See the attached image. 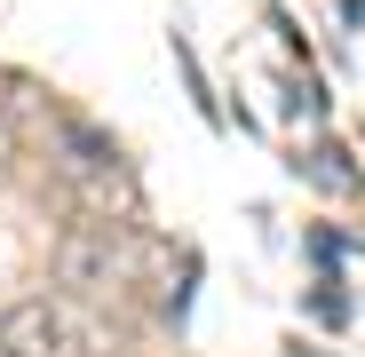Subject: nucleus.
Wrapping results in <instances>:
<instances>
[{"label": "nucleus", "instance_id": "nucleus-1", "mask_svg": "<svg viewBox=\"0 0 365 357\" xmlns=\"http://www.w3.org/2000/svg\"><path fill=\"white\" fill-rule=\"evenodd\" d=\"M135 254H143V247H135L128 222H111V214H80L64 238H56L48 270H56V286H64L72 302H111V294L128 286Z\"/></svg>", "mask_w": 365, "mask_h": 357}, {"label": "nucleus", "instance_id": "nucleus-2", "mask_svg": "<svg viewBox=\"0 0 365 357\" xmlns=\"http://www.w3.org/2000/svg\"><path fill=\"white\" fill-rule=\"evenodd\" d=\"M48 143H56V167L88 191H128V167H119V143L103 128H88L80 111H48Z\"/></svg>", "mask_w": 365, "mask_h": 357}, {"label": "nucleus", "instance_id": "nucleus-3", "mask_svg": "<svg viewBox=\"0 0 365 357\" xmlns=\"http://www.w3.org/2000/svg\"><path fill=\"white\" fill-rule=\"evenodd\" d=\"M72 310L48 302V294H24V302L0 310V357H64L72 349Z\"/></svg>", "mask_w": 365, "mask_h": 357}]
</instances>
